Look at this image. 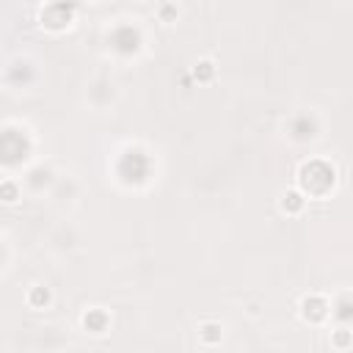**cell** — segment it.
<instances>
[{
  "label": "cell",
  "mask_w": 353,
  "mask_h": 353,
  "mask_svg": "<svg viewBox=\"0 0 353 353\" xmlns=\"http://www.w3.org/2000/svg\"><path fill=\"white\" fill-rule=\"evenodd\" d=\"M17 196H19V191H17V185H14V182H3V185H0V199H3V201L14 205V201H17Z\"/></svg>",
  "instance_id": "obj_1"
},
{
  "label": "cell",
  "mask_w": 353,
  "mask_h": 353,
  "mask_svg": "<svg viewBox=\"0 0 353 353\" xmlns=\"http://www.w3.org/2000/svg\"><path fill=\"white\" fill-rule=\"evenodd\" d=\"M28 301L33 304V307H39V304H47V290L36 287V290H33V293L28 295Z\"/></svg>",
  "instance_id": "obj_3"
},
{
  "label": "cell",
  "mask_w": 353,
  "mask_h": 353,
  "mask_svg": "<svg viewBox=\"0 0 353 353\" xmlns=\"http://www.w3.org/2000/svg\"><path fill=\"white\" fill-rule=\"evenodd\" d=\"M210 74H213V64H210V61H201V64L196 66V78H199V80H210Z\"/></svg>",
  "instance_id": "obj_2"
},
{
  "label": "cell",
  "mask_w": 353,
  "mask_h": 353,
  "mask_svg": "<svg viewBox=\"0 0 353 353\" xmlns=\"http://www.w3.org/2000/svg\"><path fill=\"white\" fill-rule=\"evenodd\" d=\"M290 205V210H298V207H301V196H298V193H287V196H284V207H287Z\"/></svg>",
  "instance_id": "obj_4"
}]
</instances>
